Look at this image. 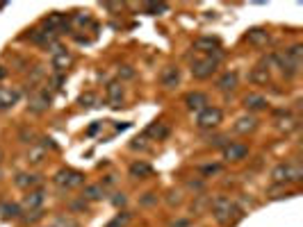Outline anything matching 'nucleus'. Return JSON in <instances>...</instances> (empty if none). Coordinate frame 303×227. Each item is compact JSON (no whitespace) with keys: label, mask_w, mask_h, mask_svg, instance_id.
I'll list each match as a JSON object with an SVG mask.
<instances>
[{"label":"nucleus","mask_w":303,"mask_h":227,"mask_svg":"<svg viewBox=\"0 0 303 227\" xmlns=\"http://www.w3.org/2000/svg\"><path fill=\"white\" fill-rule=\"evenodd\" d=\"M246 157H249V146H244V144H233V141L224 146V159H226V162L237 164V162H244Z\"/></svg>","instance_id":"nucleus-5"},{"label":"nucleus","mask_w":303,"mask_h":227,"mask_svg":"<svg viewBox=\"0 0 303 227\" xmlns=\"http://www.w3.org/2000/svg\"><path fill=\"white\" fill-rule=\"evenodd\" d=\"M19 100V96L12 94V91H5V89H0V109H5V107H12V104Z\"/></svg>","instance_id":"nucleus-26"},{"label":"nucleus","mask_w":303,"mask_h":227,"mask_svg":"<svg viewBox=\"0 0 303 227\" xmlns=\"http://www.w3.org/2000/svg\"><path fill=\"white\" fill-rule=\"evenodd\" d=\"M249 80H251L253 84H267V82H269V70L262 68V66H258V68L251 70Z\"/></svg>","instance_id":"nucleus-23"},{"label":"nucleus","mask_w":303,"mask_h":227,"mask_svg":"<svg viewBox=\"0 0 303 227\" xmlns=\"http://www.w3.org/2000/svg\"><path fill=\"white\" fill-rule=\"evenodd\" d=\"M94 102H96L94 94H85L82 98H80V104H82V107H94Z\"/></svg>","instance_id":"nucleus-31"},{"label":"nucleus","mask_w":303,"mask_h":227,"mask_svg":"<svg viewBox=\"0 0 303 227\" xmlns=\"http://www.w3.org/2000/svg\"><path fill=\"white\" fill-rule=\"evenodd\" d=\"M53 182L57 184L60 188H78L85 184V175L80 173V170H71V168H62L57 170L53 178Z\"/></svg>","instance_id":"nucleus-1"},{"label":"nucleus","mask_w":303,"mask_h":227,"mask_svg":"<svg viewBox=\"0 0 303 227\" xmlns=\"http://www.w3.org/2000/svg\"><path fill=\"white\" fill-rule=\"evenodd\" d=\"M100 198H105L103 184H89V186H85V191H82V200H100Z\"/></svg>","instance_id":"nucleus-17"},{"label":"nucleus","mask_w":303,"mask_h":227,"mask_svg":"<svg viewBox=\"0 0 303 227\" xmlns=\"http://www.w3.org/2000/svg\"><path fill=\"white\" fill-rule=\"evenodd\" d=\"M194 46H196V50H203V52L212 54L214 50H219V39H214V36H201Z\"/></svg>","instance_id":"nucleus-18"},{"label":"nucleus","mask_w":303,"mask_h":227,"mask_svg":"<svg viewBox=\"0 0 303 227\" xmlns=\"http://www.w3.org/2000/svg\"><path fill=\"white\" fill-rule=\"evenodd\" d=\"M205 175H212V173H219L221 170V166H217V164H212V166H205V168H201Z\"/></svg>","instance_id":"nucleus-36"},{"label":"nucleus","mask_w":303,"mask_h":227,"mask_svg":"<svg viewBox=\"0 0 303 227\" xmlns=\"http://www.w3.org/2000/svg\"><path fill=\"white\" fill-rule=\"evenodd\" d=\"M119 75H121V78H134V70L132 68H130V66H121V68H119Z\"/></svg>","instance_id":"nucleus-34"},{"label":"nucleus","mask_w":303,"mask_h":227,"mask_svg":"<svg viewBox=\"0 0 303 227\" xmlns=\"http://www.w3.org/2000/svg\"><path fill=\"white\" fill-rule=\"evenodd\" d=\"M221 118H224V114H221L219 107H205L196 114V125L201 130H212L221 123Z\"/></svg>","instance_id":"nucleus-2"},{"label":"nucleus","mask_w":303,"mask_h":227,"mask_svg":"<svg viewBox=\"0 0 303 227\" xmlns=\"http://www.w3.org/2000/svg\"><path fill=\"white\" fill-rule=\"evenodd\" d=\"M50 64H53V68L57 70V73H64V70L73 64V54H71L69 50H64V48H55Z\"/></svg>","instance_id":"nucleus-6"},{"label":"nucleus","mask_w":303,"mask_h":227,"mask_svg":"<svg viewBox=\"0 0 303 227\" xmlns=\"http://www.w3.org/2000/svg\"><path fill=\"white\" fill-rule=\"evenodd\" d=\"M146 136H153V138H167L169 136V125L167 123H153L148 130H146Z\"/></svg>","instance_id":"nucleus-20"},{"label":"nucleus","mask_w":303,"mask_h":227,"mask_svg":"<svg viewBox=\"0 0 303 227\" xmlns=\"http://www.w3.org/2000/svg\"><path fill=\"white\" fill-rule=\"evenodd\" d=\"M44 191L41 188H32V191L25 193L23 198V207L30 209V212H35V209H41V204H44Z\"/></svg>","instance_id":"nucleus-8"},{"label":"nucleus","mask_w":303,"mask_h":227,"mask_svg":"<svg viewBox=\"0 0 303 227\" xmlns=\"http://www.w3.org/2000/svg\"><path fill=\"white\" fill-rule=\"evenodd\" d=\"M55 227H80V225L71 216H60L57 220H55Z\"/></svg>","instance_id":"nucleus-29"},{"label":"nucleus","mask_w":303,"mask_h":227,"mask_svg":"<svg viewBox=\"0 0 303 227\" xmlns=\"http://www.w3.org/2000/svg\"><path fill=\"white\" fill-rule=\"evenodd\" d=\"M89 16H75V23H80V25H85V23H89Z\"/></svg>","instance_id":"nucleus-39"},{"label":"nucleus","mask_w":303,"mask_h":227,"mask_svg":"<svg viewBox=\"0 0 303 227\" xmlns=\"http://www.w3.org/2000/svg\"><path fill=\"white\" fill-rule=\"evenodd\" d=\"M107 98L112 102V107H121L123 104V84L109 82L107 84Z\"/></svg>","instance_id":"nucleus-12"},{"label":"nucleus","mask_w":303,"mask_h":227,"mask_svg":"<svg viewBox=\"0 0 303 227\" xmlns=\"http://www.w3.org/2000/svg\"><path fill=\"white\" fill-rule=\"evenodd\" d=\"M155 200H158V198H153V193H146V198H141V202L144 204H153Z\"/></svg>","instance_id":"nucleus-37"},{"label":"nucleus","mask_w":303,"mask_h":227,"mask_svg":"<svg viewBox=\"0 0 303 227\" xmlns=\"http://www.w3.org/2000/svg\"><path fill=\"white\" fill-rule=\"evenodd\" d=\"M128 222H130V214H125V212H123V214H119V216H116L114 220H109L105 227H125Z\"/></svg>","instance_id":"nucleus-27"},{"label":"nucleus","mask_w":303,"mask_h":227,"mask_svg":"<svg viewBox=\"0 0 303 227\" xmlns=\"http://www.w3.org/2000/svg\"><path fill=\"white\" fill-rule=\"evenodd\" d=\"M44 25L48 28V32H55L57 28H62V25H64V16H62V14H53V16H48V18L44 20Z\"/></svg>","instance_id":"nucleus-25"},{"label":"nucleus","mask_w":303,"mask_h":227,"mask_svg":"<svg viewBox=\"0 0 303 227\" xmlns=\"http://www.w3.org/2000/svg\"><path fill=\"white\" fill-rule=\"evenodd\" d=\"M112 204H114V207H123V204H125V193H114Z\"/></svg>","instance_id":"nucleus-33"},{"label":"nucleus","mask_w":303,"mask_h":227,"mask_svg":"<svg viewBox=\"0 0 303 227\" xmlns=\"http://www.w3.org/2000/svg\"><path fill=\"white\" fill-rule=\"evenodd\" d=\"M246 41H249L251 46H267L269 41V34L267 30H262V28H253V30H249V34H246Z\"/></svg>","instance_id":"nucleus-15"},{"label":"nucleus","mask_w":303,"mask_h":227,"mask_svg":"<svg viewBox=\"0 0 303 227\" xmlns=\"http://www.w3.org/2000/svg\"><path fill=\"white\" fill-rule=\"evenodd\" d=\"M150 173H153L150 164H146V162H134V164H130V175H132V178H148Z\"/></svg>","instance_id":"nucleus-19"},{"label":"nucleus","mask_w":303,"mask_h":227,"mask_svg":"<svg viewBox=\"0 0 303 227\" xmlns=\"http://www.w3.org/2000/svg\"><path fill=\"white\" fill-rule=\"evenodd\" d=\"M258 128V118L255 116H242V118H237V123L233 125V130L237 134H249V132H253V130Z\"/></svg>","instance_id":"nucleus-10"},{"label":"nucleus","mask_w":303,"mask_h":227,"mask_svg":"<svg viewBox=\"0 0 303 227\" xmlns=\"http://www.w3.org/2000/svg\"><path fill=\"white\" fill-rule=\"evenodd\" d=\"M71 212H87V202L85 200H73V202L69 204Z\"/></svg>","instance_id":"nucleus-30"},{"label":"nucleus","mask_w":303,"mask_h":227,"mask_svg":"<svg viewBox=\"0 0 303 227\" xmlns=\"http://www.w3.org/2000/svg\"><path fill=\"white\" fill-rule=\"evenodd\" d=\"M219 62L214 60V57H201V60H194L192 62V75H194L196 80H208L212 78V73L217 70Z\"/></svg>","instance_id":"nucleus-3"},{"label":"nucleus","mask_w":303,"mask_h":227,"mask_svg":"<svg viewBox=\"0 0 303 227\" xmlns=\"http://www.w3.org/2000/svg\"><path fill=\"white\" fill-rule=\"evenodd\" d=\"M185 104H187V109H189V112H196V114H199L201 109L210 107V102H208V96H205V94H201V91H192V94H187V96H185Z\"/></svg>","instance_id":"nucleus-7"},{"label":"nucleus","mask_w":303,"mask_h":227,"mask_svg":"<svg viewBox=\"0 0 303 227\" xmlns=\"http://www.w3.org/2000/svg\"><path fill=\"white\" fill-rule=\"evenodd\" d=\"M271 180L276 184H285L289 182V164H278V166H273L271 170Z\"/></svg>","instance_id":"nucleus-16"},{"label":"nucleus","mask_w":303,"mask_h":227,"mask_svg":"<svg viewBox=\"0 0 303 227\" xmlns=\"http://www.w3.org/2000/svg\"><path fill=\"white\" fill-rule=\"evenodd\" d=\"M296 128V120L294 118H283L280 120V130H285V132H289V130Z\"/></svg>","instance_id":"nucleus-32"},{"label":"nucleus","mask_w":303,"mask_h":227,"mask_svg":"<svg viewBox=\"0 0 303 227\" xmlns=\"http://www.w3.org/2000/svg\"><path fill=\"white\" fill-rule=\"evenodd\" d=\"M180 202H183V193H180V191L171 193V198H169V204H180Z\"/></svg>","instance_id":"nucleus-35"},{"label":"nucleus","mask_w":303,"mask_h":227,"mask_svg":"<svg viewBox=\"0 0 303 227\" xmlns=\"http://www.w3.org/2000/svg\"><path fill=\"white\" fill-rule=\"evenodd\" d=\"M0 159H3V150H0Z\"/></svg>","instance_id":"nucleus-41"},{"label":"nucleus","mask_w":303,"mask_h":227,"mask_svg":"<svg viewBox=\"0 0 303 227\" xmlns=\"http://www.w3.org/2000/svg\"><path fill=\"white\" fill-rule=\"evenodd\" d=\"M41 184V178L35 173H19L16 175V186L21 188H28V191H32L35 186H39Z\"/></svg>","instance_id":"nucleus-13"},{"label":"nucleus","mask_w":303,"mask_h":227,"mask_svg":"<svg viewBox=\"0 0 303 227\" xmlns=\"http://www.w3.org/2000/svg\"><path fill=\"white\" fill-rule=\"evenodd\" d=\"M5 75H7V70H5V68H3V66H0V80L5 78Z\"/></svg>","instance_id":"nucleus-40"},{"label":"nucleus","mask_w":303,"mask_h":227,"mask_svg":"<svg viewBox=\"0 0 303 227\" xmlns=\"http://www.w3.org/2000/svg\"><path fill=\"white\" fill-rule=\"evenodd\" d=\"M0 216L5 218V220H10V218H19L21 216V207L14 202H3L0 204Z\"/></svg>","instance_id":"nucleus-21"},{"label":"nucleus","mask_w":303,"mask_h":227,"mask_svg":"<svg viewBox=\"0 0 303 227\" xmlns=\"http://www.w3.org/2000/svg\"><path fill=\"white\" fill-rule=\"evenodd\" d=\"M44 157H46V150L41 148V146H32L30 152H28V162L30 164H41Z\"/></svg>","instance_id":"nucleus-24"},{"label":"nucleus","mask_w":303,"mask_h":227,"mask_svg":"<svg viewBox=\"0 0 303 227\" xmlns=\"http://www.w3.org/2000/svg\"><path fill=\"white\" fill-rule=\"evenodd\" d=\"M237 82H239V78H237V73H224L221 78L217 80V89L219 91H233V89H237Z\"/></svg>","instance_id":"nucleus-14"},{"label":"nucleus","mask_w":303,"mask_h":227,"mask_svg":"<svg viewBox=\"0 0 303 227\" xmlns=\"http://www.w3.org/2000/svg\"><path fill=\"white\" fill-rule=\"evenodd\" d=\"M160 80H162V84L167 86V89H174L176 84L180 82V70H178V66H167V68L162 70V75H160Z\"/></svg>","instance_id":"nucleus-11"},{"label":"nucleus","mask_w":303,"mask_h":227,"mask_svg":"<svg viewBox=\"0 0 303 227\" xmlns=\"http://www.w3.org/2000/svg\"><path fill=\"white\" fill-rule=\"evenodd\" d=\"M169 7L167 5H148V12H167Z\"/></svg>","instance_id":"nucleus-38"},{"label":"nucleus","mask_w":303,"mask_h":227,"mask_svg":"<svg viewBox=\"0 0 303 227\" xmlns=\"http://www.w3.org/2000/svg\"><path fill=\"white\" fill-rule=\"evenodd\" d=\"M301 178H303L301 166H296V164H289V182H301Z\"/></svg>","instance_id":"nucleus-28"},{"label":"nucleus","mask_w":303,"mask_h":227,"mask_svg":"<svg viewBox=\"0 0 303 227\" xmlns=\"http://www.w3.org/2000/svg\"><path fill=\"white\" fill-rule=\"evenodd\" d=\"M48 104H50V96H46V94H37L35 98H32V102H30V109H32V112L39 114V112H44V109L48 107Z\"/></svg>","instance_id":"nucleus-22"},{"label":"nucleus","mask_w":303,"mask_h":227,"mask_svg":"<svg viewBox=\"0 0 303 227\" xmlns=\"http://www.w3.org/2000/svg\"><path fill=\"white\" fill-rule=\"evenodd\" d=\"M244 107L249 109V112H262V109L269 107V102H267V98H264V96L251 94V96H246V98H244Z\"/></svg>","instance_id":"nucleus-9"},{"label":"nucleus","mask_w":303,"mask_h":227,"mask_svg":"<svg viewBox=\"0 0 303 227\" xmlns=\"http://www.w3.org/2000/svg\"><path fill=\"white\" fill-rule=\"evenodd\" d=\"M230 212H237L230 198L219 196V198H214V200H212V214H214V218H217L219 222H224V225H226V222H230Z\"/></svg>","instance_id":"nucleus-4"}]
</instances>
